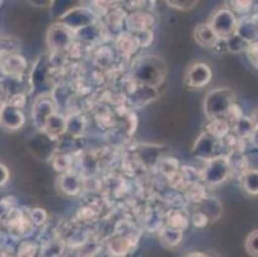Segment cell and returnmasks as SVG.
<instances>
[{
  "mask_svg": "<svg viewBox=\"0 0 258 257\" xmlns=\"http://www.w3.org/2000/svg\"><path fill=\"white\" fill-rule=\"evenodd\" d=\"M235 94L229 88L213 89L206 95L205 113L210 120L224 119L234 106Z\"/></svg>",
  "mask_w": 258,
  "mask_h": 257,
  "instance_id": "6da1fadb",
  "label": "cell"
},
{
  "mask_svg": "<svg viewBox=\"0 0 258 257\" xmlns=\"http://www.w3.org/2000/svg\"><path fill=\"white\" fill-rule=\"evenodd\" d=\"M166 74V63L157 57H149L138 63L135 68V79L144 86H156Z\"/></svg>",
  "mask_w": 258,
  "mask_h": 257,
  "instance_id": "7a4b0ae2",
  "label": "cell"
},
{
  "mask_svg": "<svg viewBox=\"0 0 258 257\" xmlns=\"http://www.w3.org/2000/svg\"><path fill=\"white\" fill-rule=\"evenodd\" d=\"M208 25L211 26V28H212L213 32L219 39L227 40L230 36H233L234 32H235L238 21H236L235 14L233 12L225 8L216 12L210 22H208Z\"/></svg>",
  "mask_w": 258,
  "mask_h": 257,
  "instance_id": "3957f363",
  "label": "cell"
},
{
  "mask_svg": "<svg viewBox=\"0 0 258 257\" xmlns=\"http://www.w3.org/2000/svg\"><path fill=\"white\" fill-rule=\"evenodd\" d=\"M230 171H231V165L229 160L225 157H215L208 161L203 173V179L211 185H219L229 178Z\"/></svg>",
  "mask_w": 258,
  "mask_h": 257,
  "instance_id": "277c9868",
  "label": "cell"
},
{
  "mask_svg": "<svg viewBox=\"0 0 258 257\" xmlns=\"http://www.w3.org/2000/svg\"><path fill=\"white\" fill-rule=\"evenodd\" d=\"M220 148H221L220 139L215 138L211 134L205 133L202 134L198 138V140L196 141L193 153L199 159H206L210 161V160L217 157L216 155L220 150Z\"/></svg>",
  "mask_w": 258,
  "mask_h": 257,
  "instance_id": "5b68a950",
  "label": "cell"
},
{
  "mask_svg": "<svg viewBox=\"0 0 258 257\" xmlns=\"http://www.w3.org/2000/svg\"><path fill=\"white\" fill-rule=\"evenodd\" d=\"M212 79V71L206 63H194L187 68L185 74V81L191 88H203L210 84Z\"/></svg>",
  "mask_w": 258,
  "mask_h": 257,
  "instance_id": "8992f818",
  "label": "cell"
},
{
  "mask_svg": "<svg viewBox=\"0 0 258 257\" xmlns=\"http://www.w3.org/2000/svg\"><path fill=\"white\" fill-rule=\"evenodd\" d=\"M55 113V105L50 96H40L35 102L32 108V119L35 125L40 129H44L49 117Z\"/></svg>",
  "mask_w": 258,
  "mask_h": 257,
  "instance_id": "52a82bcc",
  "label": "cell"
},
{
  "mask_svg": "<svg viewBox=\"0 0 258 257\" xmlns=\"http://www.w3.org/2000/svg\"><path fill=\"white\" fill-rule=\"evenodd\" d=\"M72 42V31L63 23H55L49 28L48 44L54 50L69 46Z\"/></svg>",
  "mask_w": 258,
  "mask_h": 257,
  "instance_id": "ba28073f",
  "label": "cell"
},
{
  "mask_svg": "<svg viewBox=\"0 0 258 257\" xmlns=\"http://www.w3.org/2000/svg\"><path fill=\"white\" fill-rule=\"evenodd\" d=\"M94 17L93 14L85 8H76L71 9L66 14H63L62 23L64 26L74 31V30H77V28L85 27V26H89L91 22H93Z\"/></svg>",
  "mask_w": 258,
  "mask_h": 257,
  "instance_id": "9c48e42d",
  "label": "cell"
},
{
  "mask_svg": "<svg viewBox=\"0 0 258 257\" xmlns=\"http://www.w3.org/2000/svg\"><path fill=\"white\" fill-rule=\"evenodd\" d=\"M0 122L9 130H17L25 124V115L20 108H16L11 105L2 107L0 113Z\"/></svg>",
  "mask_w": 258,
  "mask_h": 257,
  "instance_id": "30bf717a",
  "label": "cell"
},
{
  "mask_svg": "<svg viewBox=\"0 0 258 257\" xmlns=\"http://www.w3.org/2000/svg\"><path fill=\"white\" fill-rule=\"evenodd\" d=\"M194 39L203 48H213L217 45L220 40L208 23H201L197 26L194 31Z\"/></svg>",
  "mask_w": 258,
  "mask_h": 257,
  "instance_id": "8fae6325",
  "label": "cell"
},
{
  "mask_svg": "<svg viewBox=\"0 0 258 257\" xmlns=\"http://www.w3.org/2000/svg\"><path fill=\"white\" fill-rule=\"evenodd\" d=\"M127 26L131 31H135L137 34L151 31V27L153 26V18L151 14L144 13V12H137V13L128 16Z\"/></svg>",
  "mask_w": 258,
  "mask_h": 257,
  "instance_id": "7c38bea8",
  "label": "cell"
},
{
  "mask_svg": "<svg viewBox=\"0 0 258 257\" xmlns=\"http://www.w3.org/2000/svg\"><path fill=\"white\" fill-rule=\"evenodd\" d=\"M236 36L240 37L241 40L250 44V42L258 41V22L253 20H244L236 25L235 32Z\"/></svg>",
  "mask_w": 258,
  "mask_h": 257,
  "instance_id": "4fadbf2b",
  "label": "cell"
},
{
  "mask_svg": "<svg viewBox=\"0 0 258 257\" xmlns=\"http://www.w3.org/2000/svg\"><path fill=\"white\" fill-rule=\"evenodd\" d=\"M0 66L8 75L20 76L26 68V61L21 56H8L4 60H0Z\"/></svg>",
  "mask_w": 258,
  "mask_h": 257,
  "instance_id": "5bb4252c",
  "label": "cell"
},
{
  "mask_svg": "<svg viewBox=\"0 0 258 257\" xmlns=\"http://www.w3.org/2000/svg\"><path fill=\"white\" fill-rule=\"evenodd\" d=\"M58 184H59L60 192L67 195L79 194L80 189H81V181L75 174H63L58 180Z\"/></svg>",
  "mask_w": 258,
  "mask_h": 257,
  "instance_id": "9a60e30c",
  "label": "cell"
},
{
  "mask_svg": "<svg viewBox=\"0 0 258 257\" xmlns=\"http://www.w3.org/2000/svg\"><path fill=\"white\" fill-rule=\"evenodd\" d=\"M66 127H67L66 120L62 116H59V115H57V113H54L53 116L49 117L44 129H45L48 135L51 138V136H57L62 134L66 130Z\"/></svg>",
  "mask_w": 258,
  "mask_h": 257,
  "instance_id": "2e32d148",
  "label": "cell"
},
{
  "mask_svg": "<svg viewBox=\"0 0 258 257\" xmlns=\"http://www.w3.org/2000/svg\"><path fill=\"white\" fill-rule=\"evenodd\" d=\"M131 242L128 238H123V237H119V238H114L109 242L108 244V249L111 252L112 256L114 257H122L125 256L126 253L128 252L131 247Z\"/></svg>",
  "mask_w": 258,
  "mask_h": 257,
  "instance_id": "e0dca14e",
  "label": "cell"
},
{
  "mask_svg": "<svg viewBox=\"0 0 258 257\" xmlns=\"http://www.w3.org/2000/svg\"><path fill=\"white\" fill-rule=\"evenodd\" d=\"M161 239L162 243L165 244L168 248H172V247L179 246L180 242L182 239V232L177 229H172L170 226H167L166 229H163V232L161 233Z\"/></svg>",
  "mask_w": 258,
  "mask_h": 257,
  "instance_id": "ac0fdd59",
  "label": "cell"
},
{
  "mask_svg": "<svg viewBox=\"0 0 258 257\" xmlns=\"http://www.w3.org/2000/svg\"><path fill=\"white\" fill-rule=\"evenodd\" d=\"M229 122L225 119H215L211 120L210 125H208V134H211L215 138L220 139L221 140L224 136H226V134L229 133Z\"/></svg>",
  "mask_w": 258,
  "mask_h": 257,
  "instance_id": "d6986e66",
  "label": "cell"
},
{
  "mask_svg": "<svg viewBox=\"0 0 258 257\" xmlns=\"http://www.w3.org/2000/svg\"><path fill=\"white\" fill-rule=\"evenodd\" d=\"M244 190L250 195H258V170H249L243 178Z\"/></svg>",
  "mask_w": 258,
  "mask_h": 257,
  "instance_id": "ffe728a7",
  "label": "cell"
},
{
  "mask_svg": "<svg viewBox=\"0 0 258 257\" xmlns=\"http://www.w3.org/2000/svg\"><path fill=\"white\" fill-rule=\"evenodd\" d=\"M255 127L253 124L252 119L250 117H241L238 121L235 122V133L236 135L240 136V138H247V136H252V134L254 133Z\"/></svg>",
  "mask_w": 258,
  "mask_h": 257,
  "instance_id": "44dd1931",
  "label": "cell"
},
{
  "mask_svg": "<svg viewBox=\"0 0 258 257\" xmlns=\"http://www.w3.org/2000/svg\"><path fill=\"white\" fill-rule=\"evenodd\" d=\"M203 210L202 212L207 216L208 219H217L221 214V206H220L219 201L216 198H206L203 199Z\"/></svg>",
  "mask_w": 258,
  "mask_h": 257,
  "instance_id": "7402d4cb",
  "label": "cell"
},
{
  "mask_svg": "<svg viewBox=\"0 0 258 257\" xmlns=\"http://www.w3.org/2000/svg\"><path fill=\"white\" fill-rule=\"evenodd\" d=\"M168 226L172 228V229H177L182 232L187 226L186 216H184L180 212H173L172 215L170 216V219H168Z\"/></svg>",
  "mask_w": 258,
  "mask_h": 257,
  "instance_id": "603a6c76",
  "label": "cell"
},
{
  "mask_svg": "<svg viewBox=\"0 0 258 257\" xmlns=\"http://www.w3.org/2000/svg\"><path fill=\"white\" fill-rule=\"evenodd\" d=\"M247 46V42L244 41V40H241L239 36H236L235 34L227 39V49H229L231 53H240V52L245 50Z\"/></svg>",
  "mask_w": 258,
  "mask_h": 257,
  "instance_id": "cb8c5ba5",
  "label": "cell"
},
{
  "mask_svg": "<svg viewBox=\"0 0 258 257\" xmlns=\"http://www.w3.org/2000/svg\"><path fill=\"white\" fill-rule=\"evenodd\" d=\"M245 248L247 252L253 257H258V230L250 233L245 242Z\"/></svg>",
  "mask_w": 258,
  "mask_h": 257,
  "instance_id": "d4e9b609",
  "label": "cell"
},
{
  "mask_svg": "<svg viewBox=\"0 0 258 257\" xmlns=\"http://www.w3.org/2000/svg\"><path fill=\"white\" fill-rule=\"evenodd\" d=\"M245 54H247V58L250 62V65L255 70H258V41L248 44L247 49H245Z\"/></svg>",
  "mask_w": 258,
  "mask_h": 257,
  "instance_id": "484cf974",
  "label": "cell"
},
{
  "mask_svg": "<svg viewBox=\"0 0 258 257\" xmlns=\"http://www.w3.org/2000/svg\"><path fill=\"white\" fill-rule=\"evenodd\" d=\"M30 216H31V220L34 221L36 225H41V224L45 223L46 219H48V214H46L45 210L43 209H34L31 211V214H30Z\"/></svg>",
  "mask_w": 258,
  "mask_h": 257,
  "instance_id": "4316f807",
  "label": "cell"
},
{
  "mask_svg": "<svg viewBox=\"0 0 258 257\" xmlns=\"http://www.w3.org/2000/svg\"><path fill=\"white\" fill-rule=\"evenodd\" d=\"M167 4L175 9H180V11H189V9L194 8L198 4V2H170L168 0Z\"/></svg>",
  "mask_w": 258,
  "mask_h": 257,
  "instance_id": "83f0119b",
  "label": "cell"
},
{
  "mask_svg": "<svg viewBox=\"0 0 258 257\" xmlns=\"http://www.w3.org/2000/svg\"><path fill=\"white\" fill-rule=\"evenodd\" d=\"M36 253V246L30 242L23 243L20 248V257H34Z\"/></svg>",
  "mask_w": 258,
  "mask_h": 257,
  "instance_id": "f1b7e54d",
  "label": "cell"
},
{
  "mask_svg": "<svg viewBox=\"0 0 258 257\" xmlns=\"http://www.w3.org/2000/svg\"><path fill=\"white\" fill-rule=\"evenodd\" d=\"M191 220H193L194 226H197V228H203V226L207 225L208 221H210V219H208L207 216H206L202 211H198L194 214Z\"/></svg>",
  "mask_w": 258,
  "mask_h": 257,
  "instance_id": "f546056e",
  "label": "cell"
},
{
  "mask_svg": "<svg viewBox=\"0 0 258 257\" xmlns=\"http://www.w3.org/2000/svg\"><path fill=\"white\" fill-rule=\"evenodd\" d=\"M171 159H165L163 162H162V170H163V173L167 174V175H172V174L176 173V169H177V164L176 161L173 162L172 165H170Z\"/></svg>",
  "mask_w": 258,
  "mask_h": 257,
  "instance_id": "4dcf8cb0",
  "label": "cell"
},
{
  "mask_svg": "<svg viewBox=\"0 0 258 257\" xmlns=\"http://www.w3.org/2000/svg\"><path fill=\"white\" fill-rule=\"evenodd\" d=\"M9 178V173L8 170H7L6 166L3 165H0V185H4V184L8 181Z\"/></svg>",
  "mask_w": 258,
  "mask_h": 257,
  "instance_id": "1f68e13d",
  "label": "cell"
},
{
  "mask_svg": "<svg viewBox=\"0 0 258 257\" xmlns=\"http://www.w3.org/2000/svg\"><path fill=\"white\" fill-rule=\"evenodd\" d=\"M185 257H208L206 253H202V252H190Z\"/></svg>",
  "mask_w": 258,
  "mask_h": 257,
  "instance_id": "d6a6232c",
  "label": "cell"
},
{
  "mask_svg": "<svg viewBox=\"0 0 258 257\" xmlns=\"http://www.w3.org/2000/svg\"><path fill=\"white\" fill-rule=\"evenodd\" d=\"M253 121V124H254V127L255 129H258V110L254 111V113H253V116L250 117Z\"/></svg>",
  "mask_w": 258,
  "mask_h": 257,
  "instance_id": "836d02e7",
  "label": "cell"
},
{
  "mask_svg": "<svg viewBox=\"0 0 258 257\" xmlns=\"http://www.w3.org/2000/svg\"><path fill=\"white\" fill-rule=\"evenodd\" d=\"M252 140L253 143H254V145H257L258 147V129H255L254 133L252 134Z\"/></svg>",
  "mask_w": 258,
  "mask_h": 257,
  "instance_id": "e575fe53",
  "label": "cell"
},
{
  "mask_svg": "<svg viewBox=\"0 0 258 257\" xmlns=\"http://www.w3.org/2000/svg\"><path fill=\"white\" fill-rule=\"evenodd\" d=\"M32 4H37V7H45V4H51V2H32Z\"/></svg>",
  "mask_w": 258,
  "mask_h": 257,
  "instance_id": "d590c367",
  "label": "cell"
},
{
  "mask_svg": "<svg viewBox=\"0 0 258 257\" xmlns=\"http://www.w3.org/2000/svg\"><path fill=\"white\" fill-rule=\"evenodd\" d=\"M3 96V89H2V86H0V98Z\"/></svg>",
  "mask_w": 258,
  "mask_h": 257,
  "instance_id": "8d00e7d4",
  "label": "cell"
},
{
  "mask_svg": "<svg viewBox=\"0 0 258 257\" xmlns=\"http://www.w3.org/2000/svg\"><path fill=\"white\" fill-rule=\"evenodd\" d=\"M0 113H2V107H0Z\"/></svg>",
  "mask_w": 258,
  "mask_h": 257,
  "instance_id": "74e56055",
  "label": "cell"
},
{
  "mask_svg": "<svg viewBox=\"0 0 258 257\" xmlns=\"http://www.w3.org/2000/svg\"><path fill=\"white\" fill-rule=\"evenodd\" d=\"M0 68H2V66H0Z\"/></svg>",
  "mask_w": 258,
  "mask_h": 257,
  "instance_id": "f35d334b",
  "label": "cell"
}]
</instances>
